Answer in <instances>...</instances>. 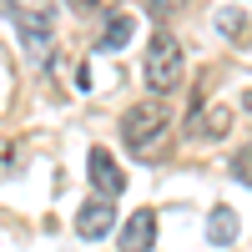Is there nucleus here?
Instances as JSON below:
<instances>
[{
  "mask_svg": "<svg viewBox=\"0 0 252 252\" xmlns=\"http://www.w3.org/2000/svg\"><path fill=\"white\" fill-rule=\"evenodd\" d=\"M121 141L131 146V157H161V146L172 141V111L166 96H146L121 116Z\"/></svg>",
  "mask_w": 252,
  "mask_h": 252,
  "instance_id": "nucleus-1",
  "label": "nucleus"
},
{
  "mask_svg": "<svg viewBox=\"0 0 252 252\" xmlns=\"http://www.w3.org/2000/svg\"><path fill=\"white\" fill-rule=\"evenodd\" d=\"M141 76H146V86H152V96H172L182 86V40L166 35V31H157L152 46H146Z\"/></svg>",
  "mask_w": 252,
  "mask_h": 252,
  "instance_id": "nucleus-2",
  "label": "nucleus"
},
{
  "mask_svg": "<svg viewBox=\"0 0 252 252\" xmlns=\"http://www.w3.org/2000/svg\"><path fill=\"white\" fill-rule=\"evenodd\" d=\"M15 31H20V46H26V61L35 71H46L51 56H56V15H51V5H20Z\"/></svg>",
  "mask_w": 252,
  "mask_h": 252,
  "instance_id": "nucleus-3",
  "label": "nucleus"
},
{
  "mask_svg": "<svg viewBox=\"0 0 252 252\" xmlns=\"http://www.w3.org/2000/svg\"><path fill=\"white\" fill-rule=\"evenodd\" d=\"M152 247H157V212L136 207L121 227V237H116V252H152Z\"/></svg>",
  "mask_w": 252,
  "mask_h": 252,
  "instance_id": "nucleus-4",
  "label": "nucleus"
},
{
  "mask_svg": "<svg viewBox=\"0 0 252 252\" xmlns=\"http://www.w3.org/2000/svg\"><path fill=\"white\" fill-rule=\"evenodd\" d=\"M86 177H91V187H96L101 197H121V187H126L121 166H116V157L106 152V146H91V157H86Z\"/></svg>",
  "mask_w": 252,
  "mask_h": 252,
  "instance_id": "nucleus-5",
  "label": "nucleus"
},
{
  "mask_svg": "<svg viewBox=\"0 0 252 252\" xmlns=\"http://www.w3.org/2000/svg\"><path fill=\"white\" fill-rule=\"evenodd\" d=\"M116 227V207H111V197H91L86 207L76 212V232L86 237V242H96V237H106Z\"/></svg>",
  "mask_w": 252,
  "mask_h": 252,
  "instance_id": "nucleus-6",
  "label": "nucleus"
},
{
  "mask_svg": "<svg viewBox=\"0 0 252 252\" xmlns=\"http://www.w3.org/2000/svg\"><path fill=\"white\" fill-rule=\"evenodd\" d=\"M187 136H192V141H207V136H227V106H212V111H192V121H187Z\"/></svg>",
  "mask_w": 252,
  "mask_h": 252,
  "instance_id": "nucleus-7",
  "label": "nucleus"
},
{
  "mask_svg": "<svg viewBox=\"0 0 252 252\" xmlns=\"http://www.w3.org/2000/svg\"><path fill=\"white\" fill-rule=\"evenodd\" d=\"M237 232H242V222H237L232 207H212V217H207V242L212 247H232Z\"/></svg>",
  "mask_w": 252,
  "mask_h": 252,
  "instance_id": "nucleus-8",
  "label": "nucleus"
},
{
  "mask_svg": "<svg viewBox=\"0 0 252 252\" xmlns=\"http://www.w3.org/2000/svg\"><path fill=\"white\" fill-rule=\"evenodd\" d=\"M131 35H136V20H131V15H111V20H106V31H101V40H96V46H101V51H121L126 40H131Z\"/></svg>",
  "mask_w": 252,
  "mask_h": 252,
  "instance_id": "nucleus-9",
  "label": "nucleus"
},
{
  "mask_svg": "<svg viewBox=\"0 0 252 252\" xmlns=\"http://www.w3.org/2000/svg\"><path fill=\"white\" fill-rule=\"evenodd\" d=\"M217 31H222V35H232V40H242V35H247L242 10H222V15H217Z\"/></svg>",
  "mask_w": 252,
  "mask_h": 252,
  "instance_id": "nucleus-10",
  "label": "nucleus"
},
{
  "mask_svg": "<svg viewBox=\"0 0 252 252\" xmlns=\"http://www.w3.org/2000/svg\"><path fill=\"white\" fill-rule=\"evenodd\" d=\"M232 182H242V187H252V146H242V152L232 157Z\"/></svg>",
  "mask_w": 252,
  "mask_h": 252,
  "instance_id": "nucleus-11",
  "label": "nucleus"
},
{
  "mask_svg": "<svg viewBox=\"0 0 252 252\" xmlns=\"http://www.w3.org/2000/svg\"><path fill=\"white\" fill-rule=\"evenodd\" d=\"M146 5V15H157V20H166L172 10H182V0H141Z\"/></svg>",
  "mask_w": 252,
  "mask_h": 252,
  "instance_id": "nucleus-12",
  "label": "nucleus"
},
{
  "mask_svg": "<svg viewBox=\"0 0 252 252\" xmlns=\"http://www.w3.org/2000/svg\"><path fill=\"white\" fill-rule=\"evenodd\" d=\"M111 5H116V0H81V10H96V15H101V10H111Z\"/></svg>",
  "mask_w": 252,
  "mask_h": 252,
  "instance_id": "nucleus-13",
  "label": "nucleus"
},
{
  "mask_svg": "<svg viewBox=\"0 0 252 252\" xmlns=\"http://www.w3.org/2000/svg\"><path fill=\"white\" fill-rule=\"evenodd\" d=\"M242 101H247V111H252V86H247V96H242Z\"/></svg>",
  "mask_w": 252,
  "mask_h": 252,
  "instance_id": "nucleus-14",
  "label": "nucleus"
},
{
  "mask_svg": "<svg viewBox=\"0 0 252 252\" xmlns=\"http://www.w3.org/2000/svg\"><path fill=\"white\" fill-rule=\"evenodd\" d=\"M0 177H5V152H0Z\"/></svg>",
  "mask_w": 252,
  "mask_h": 252,
  "instance_id": "nucleus-15",
  "label": "nucleus"
}]
</instances>
